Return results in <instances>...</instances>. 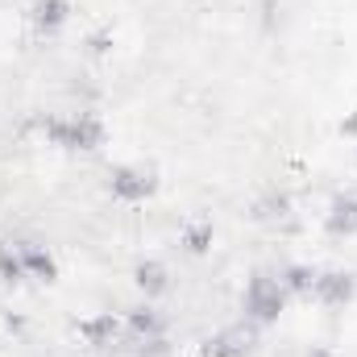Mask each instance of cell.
<instances>
[{"mask_svg":"<svg viewBox=\"0 0 357 357\" xmlns=\"http://www.w3.org/2000/svg\"><path fill=\"white\" fill-rule=\"evenodd\" d=\"M46 133L54 137V142H63V146H75V150H91V146H100V137H104V129L96 125V121H71V125H59V121H50L46 125Z\"/></svg>","mask_w":357,"mask_h":357,"instance_id":"1","label":"cell"},{"mask_svg":"<svg viewBox=\"0 0 357 357\" xmlns=\"http://www.w3.org/2000/svg\"><path fill=\"white\" fill-rule=\"evenodd\" d=\"M245 303H250V312H254L258 320H274V316H278V307H282V295H278V287H274V282L258 278V282L250 287Z\"/></svg>","mask_w":357,"mask_h":357,"instance_id":"2","label":"cell"},{"mask_svg":"<svg viewBox=\"0 0 357 357\" xmlns=\"http://www.w3.org/2000/svg\"><path fill=\"white\" fill-rule=\"evenodd\" d=\"M112 191H116L121 199H142V195L154 191V178L137 175V171H116V175H112Z\"/></svg>","mask_w":357,"mask_h":357,"instance_id":"3","label":"cell"},{"mask_svg":"<svg viewBox=\"0 0 357 357\" xmlns=\"http://www.w3.org/2000/svg\"><path fill=\"white\" fill-rule=\"evenodd\" d=\"M316 291H320L324 303H345V299L354 295V282H349V274H324V278L316 282Z\"/></svg>","mask_w":357,"mask_h":357,"instance_id":"4","label":"cell"},{"mask_svg":"<svg viewBox=\"0 0 357 357\" xmlns=\"http://www.w3.org/2000/svg\"><path fill=\"white\" fill-rule=\"evenodd\" d=\"M67 21V4L63 0H38L33 4V25L38 29H59Z\"/></svg>","mask_w":357,"mask_h":357,"instance_id":"5","label":"cell"},{"mask_svg":"<svg viewBox=\"0 0 357 357\" xmlns=\"http://www.w3.org/2000/svg\"><path fill=\"white\" fill-rule=\"evenodd\" d=\"M333 233H357V199H341L333 208Z\"/></svg>","mask_w":357,"mask_h":357,"instance_id":"6","label":"cell"},{"mask_svg":"<svg viewBox=\"0 0 357 357\" xmlns=\"http://www.w3.org/2000/svg\"><path fill=\"white\" fill-rule=\"evenodd\" d=\"M137 287H142L146 295H158V291L167 287V270L154 266V262H146V266L137 270Z\"/></svg>","mask_w":357,"mask_h":357,"instance_id":"7","label":"cell"},{"mask_svg":"<svg viewBox=\"0 0 357 357\" xmlns=\"http://www.w3.org/2000/svg\"><path fill=\"white\" fill-rule=\"evenodd\" d=\"M79 333H84L88 341H96V345H100V341H108V337L116 333V320H112V316H100V320H91V324H84Z\"/></svg>","mask_w":357,"mask_h":357,"instance_id":"8","label":"cell"},{"mask_svg":"<svg viewBox=\"0 0 357 357\" xmlns=\"http://www.w3.org/2000/svg\"><path fill=\"white\" fill-rule=\"evenodd\" d=\"M25 266L33 270V274H42V278H54V262L42 250H25Z\"/></svg>","mask_w":357,"mask_h":357,"instance_id":"9","label":"cell"},{"mask_svg":"<svg viewBox=\"0 0 357 357\" xmlns=\"http://www.w3.org/2000/svg\"><path fill=\"white\" fill-rule=\"evenodd\" d=\"M237 354H241V345L229 341V337H216V341L204 345V357H237Z\"/></svg>","mask_w":357,"mask_h":357,"instance_id":"10","label":"cell"},{"mask_svg":"<svg viewBox=\"0 0 357 357\" xmlns=\"http://www.w3.org/2000/svg\"><path fill=\"white\" fill-rule=\"evenodd\" d=\"M208 241H212V229H208V225L187 229V250H191V254H204V250H208Z\"/></svg>","mask_w":357,"mask_h":357,"instance_id":"11","label":"cell"},{"mask_svg":"<svg viewBox=\"0 0 357 357\" xmlns=\"http://www.w3.org/2000/svg\"><path fill=\"white\" fill-rule=\"evenodd\" d=\"M0 278H4V282H17V278H21V262H17L13 254H0Z\"/></svg>","mask_w":357,"mask_h":357,"instance_id":"12","label":"cell"},{"mask_svg":"<svg viewBox=\"0 0 357 357\" xmlns=\"http://www.w3.org/2000/svg\"><path fill=\"white\" fill-rule=\"evenodd\" d=\"M133 328L137 333H158V316L154 312H133Z\"/></svg>","mask_w":357,"mask_h":357,"instance_id":"13","label":"cell"},{"mask_svg":"<svg viewBox=\"0 0 357 357\" xmlns=\"http://www.w3.org/2000/svg\"><path fill=\"white\" fill-rule=\"evenodd\" d=\"M291 287H295V291H307V287H312V274H307V270H291Z\"/></svg>","mask_w":357,"mask_h":357,"instance_id":"14","label":"cell"},{"mask_svg":"<svg viewBox=\"0 0 357 357\" xmlns=\"http://www.w3.org/2000/svg\"><path fill=\"white\" fill-rule=\"evenodd\" d=\"M312 357H328V354H324V349H316V354H312Z\"/></svg>","mask_w":357,"mask_h":357,"instance_id":"15","label":"cell"}]
</instances>
